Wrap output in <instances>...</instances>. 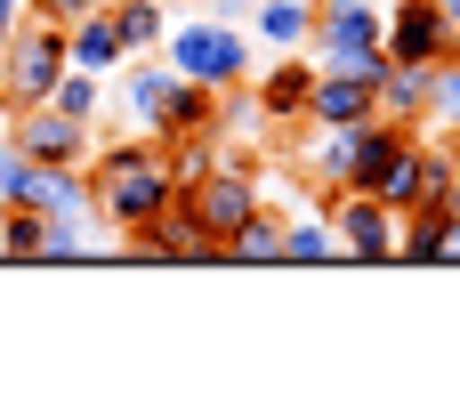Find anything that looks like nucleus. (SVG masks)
Here are the masks:
<instances>
[{"label": "nucleus", "instance_id": "nucleus-1", "mask_svg": "<svg viewBox=\"0 0 460 404\" xmlns=\"http://www.w3.org/2000/svg\"><path fill=\"white\" fill-rule=\"evenodd\" d=\"M162 65L170 73H186V81H202V89H243L251 73H259V40H251V24H226V16H170V32H162Z\"/></svg>", "mask_w": 460, "mask_h": 404}, {"label": "nucleus", "instance_id": "nucleus-2", "mask_svg": "<svg viewBox=\"0 0 460 404\" xmlns=\"http://www.w3.org/2000/svg\"><path fill=\"white\" fill-rule=\"evenodd\" d=\"M65 65H73V49H65V24H49V16H16V32H8V49H0V113H24V105H49V89L65 81Z\"/></svg>", "mask_w": 460, "mask_h": 404}, {"label": "nucleus", "instance_id": "nucleus-3", "mask_svg": "<svg viewBox=\"0 0 460 404\" xmlns=\"http://www.w3.org/2000/svg\"><path fill=\"white\" fill-rule=\"evenodd\" d=\"M307 57L332 65V73H356L380 89L388 73V49H380V0H315V32H307Z\"/></svg>", "mask_w": 460, "mask_h": 404}, {"label": "nucleus", "instance_id": "nucleus-4", "mask_svg": "<svg viewBox=\"0 0 460 404\" xmlns=\"http://www.w3.org/2000/svg\"><path fill=\"white\" fill-rule=\"evenodd\" d=\"M186 202H194V219H202V235L210 243H226L259 202H267V170H243V162H210L194 186H186Z\"/></svg>", "mask_w": 460, "mask_h": 404}, {"label": "nucleus", "instance_id": "nucleus-5", "mask_svg": "<svg viewBox=\"0 0 460 404\" xmlns=\"http://www.w3.org/2000/svg\"><path fill=\"white\" fill-rule=\"evenodd\" d=\"M323 219H332V235H340V251L348 259H364V267H396V211L380 202V194H364V186H340L332 202H323Z\"/></svg>", "mask_w": 460, "mask_h": 404}, {"label": "nucleus", "instance_id": "nucleus-6", "mask_svg": "<svg viewBox=\"0 0 460 404\" xmlns=\"http://www.w3.org/2000/svg\"><path fill=\"white\" fill-rule=\"evenodd\" d=\"M380 49L396 65H445L453 57V16L437 0H380Z\"/></svg>", "mask_w": 460, "mask_h": 404}, {"label": "nucleus", "instance_id": "nucleus-7", "mask_svg": "<svg viewBox=\"0 0 460 404\" xmlns=\"http://www.w3.org/2000/svg\"><path fill=\"white\" fill-rule=\"evenodd\" d=\"M8 146L24 162H89L97 154V121H73L57 105H24V113H8Z\"/></svg>", "mask_w": 460, "mask_h": 404}, {"label": "nucleus", "instance_id": "nucleus-8", "mask_svg": "<svg viewBox=\"0 0 460 404\" xmlns=\"http://www.w3.org/2000/svg\"><path fill=\"white\" fill-rule=\"evenodd\" d=\"M307 89H315V57H307V49H275L267 73H251V105H259L267 130L307 121Z\"/></svg>", "mask_w": 460, "mask_h": 404}, {"label": "nucleus", "instance_id": "nucleus-9", "mask_svg": "<svg viewBox=\"0 0 460 404\" xmlns=\"http://www.w3.org/2000/svg\"><path fill=\"white\" fill-rule=\"evenodd\" d=\"M170 65H162V49H137V57H121V113H129V130L137 138H162V105H170Z\"/></svg>", "mask_w": 460, "mask_h": 404}, {"label": "nucleus", "instance_id": "nucleus-10", "mask_svg": "<svg viewBox=\"0 0 460 404\" xmlns=\"http://www.w3.org/2000/svg\"><path fill=\"white\" fill-rule=\"evenodd\" d=\"M372 113H380L372 81H356V73H332V65H315V89H307V121H315V130H356V121H372Z\"/></svg>", "mask_w": 460, "mask_h": 404}, {"label": "nucleus", "instance_id": "nucleus-11", "mask_svg": "<svg viewBox=\"0 0 460 404\" xmlns=\"http://www.w3.org/2000/svg\"><path fill=\"white\" fill-rule=\"evenodd\" d=\"M251 40L275 57V49H307V32H315V0H251Z\"/></svg>", "mask_w": 460, "mask_h": 404}, {"label": "nucleus", "instance_id": "nucleus-12", "mask_svg": "<svg viewBox=\"0 0 460 404\" xmlns=\"http://www.w3.org/2000/svg\"><path fill=\"white\" fill-rule=\"evenodd\" d=\"M65 49H73V65H81V73H105V81H113V73H121V57H129L105 8H89V16H73V24H65Z\"/></svg>", "mask_w": 460, "mask_h": 404}, {"label": "nucleus", "instance_id": "nucleus-13", "mask_svg": "<svg viewBox=\"0 0 460 404\" xmlns=\"http://www.w3.org/2000/svg\"><path fill=\"white\" fill-rule=\"evenodd\" d=\"M429 73H437V65H396V57H388V73H380V89H372L380 113L404 121V130H429Z\"/></svg>", "mask_w": 460, "mask_h": 404}, {"label": "nucleus", "instance_id": "nucleus-14", "mask_svg": "<svg viewBox=\"0 0 460 404\" xmlns=\"http://www.w3.org/2000/svg\"><path fill=\"white\" fill-rule=\"evenodd\" d=\"M332 259H348L340 235H332V219H323V211H291V219H283V251H275V267H332Z\"/></svg>", "mask_w": 460, "mask_h": 404}, {"label": "nucleus", "instance_id": "nucleus-15", "mask_svg": "<svg viewBox=\"0 0 460 404\" xmlns=\"http://www.w3.org/2000/svg\"><path fill=\"white\" fill-rule=\"evenodd\" d=\"M194 130H218V89H202V81H170V105H162V138H194ZM154 138V146H162Z\"/></svg>", "mask_w": 460, "mask_h": 404}, {"label": "nucleus", "instance_id": "nucleus-16", "mask_svg": "<svg viewBox=\"0 0 460 404\" xmlns=\"http://www.w3.org/2000/svg\"><path fill=\"white\" fill-rule=\"evenodd\" d=\"M275 251H283V211H267V202L218 243V259H234V267H275Z\"/></svg>", "mask_w": 460, "mask_h": 404}, {"label": "nucleus", "instance_id": "nucleus-17", "mask_svg": "<svg viewBox=\"0 0 460 404\" xmlns=\"http://www.w3.org/2000/svg\"><path fill=\"white\" fill-rule=\"evenodd\" d=\"M105 16H113V32H121L129 57L137 49H162V32H170V8L162 0H105Z\"/></svg>", "mask_w": 460, "mask_h": 404}, {"label": "nucleus", "instance_id": "nucleus-18", "mask_svg": "<svg viewBox=\"0 0 460 404\" xmlns=\"http://www.w3.org/2000/svg\"><path fill=\"white\" fill-rule=\"evenodd\" d=\"M49 105H57V113H73V121H97V113H105V73L65 65V81L49 89Z\"/></svg>", "mask_w": 460, "mask_h": 404}, {"label": "nucleus", "instance_id": "nucleus-19", "mask_svg": "<svg viewBox=\"0 0 460 404\" xmlns=\"http://www.w3.org/2000/svg\"><path fill=\"white\" fill-rule=\"evenodd\" d=\"M40 227H49V211L0 202V259H40Z\"/></svg>", "mask_w": 460, "mask_h": 404}, {"label": "nucleus", "instance_id": "nucleus-20", "mask_svg": "<svg viewBox=\"0 0 460 404\" xmlns=\"http://www.w3.org/2000/svg\"><path fill=\"white\" fill-rule=\"evenodd\" d=\"M429 130H460V65L453 57L429 73Z\"/></svg>", "mask_w": 460, "mask_h": 404}, {"label": "nucleus", "instance_id": "nucleus-21", "mask_svg": "<svg viewBox=\"0 0 460 404\" xmlns=\"http://www.w3.org/2000/svg\"><path fill=\"white\" fill-rule=\"evenodd\" d=\"M32 16H49V24H73V16H89V8H105V0H24Z\"/></svg>", "mask_w": 460, "mask_h": 404}, {"label": "nucleus", "instance_id": "nucleus-22", "mask_svg": "<svg viewBox=\"0 0 460 404\" xmlns=\"http://www.w3.org/2000/svg\"><path fill=\"white\" fill-rule=\"evenodd\" d=\"M210 16H226V24H243V16H251V0H210Z\"/></svg>", "mask_w": 460, "mask_h": 404}, {"label": "nucleus", "instance_id": "nucleus-23", "mask_svg": "<svg viewBox=\"0 0 460 404\" xmlns=\"http://www.w3.org/2000/svg\"><path fill=\"white\" fill-rule=\"evenodd\" d=\"M16 16H24V0H0V49H8V32H16Z\"/></svg>", "mask_w": 460, "mask_h": 404}, {"label": "nucleus", "instance_id": "nucleus-24", "mask_svg": "<svg viewBox=\"0 0 460 404\" xmlns=\"http://www.w3.org/2000/svg\"><path fill=\"white\" fill-rule=\"evenodd\" d=\"M437 138H445V146H453V162H460V130H437Z\"/></svg>", "mask_w": 460, "mask_h": 404}, {"label": "nucleus", "instance_id": "nucleus-25", "mask_svg": "<svg viewBox=\"0 0 460 404\" xmlns=\"http://www.w3.org/2000/svg\"><path fill=\"white\" fill-rule=\"evenodd\" d=\"M437 8H445V16H453V24H460V0H437Z\"/></svg>", "mask_w": 460, "mask_h": 404}, {"label": "nucleus", "instance_id": "nucleus-26", "mask_svg": "<svg viewBox=\"0 0 460 404\" xmlns=\"http://www.w3.org/2000/svg\"><path fill=\"white\" fill-rule=\"evenodd\" d=\"M453 65H460V24H453Z\"/></svg>", "mask_w": 460, "mask_h": 404}]
</instances>
